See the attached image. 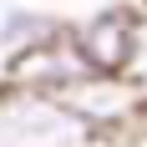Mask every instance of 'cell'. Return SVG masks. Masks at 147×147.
I'll return each instance as SVG.
<instances>
[{"mask_svg": "<svg viewBox=\"0 0 147 147\" xmlns=\"http://www.w3.org/2000/svg\"><path fill=\"white\" fill-rule=\"evenodd\" d=\"M0 147H107V137L66 96L0 81Z\"/></svg>", "mask_w": 147, "mask_h": 147, "instance_id": "obj_1", "label": "cell"}, {"mask_svg": "<svg viewBox=\"0 0 147 147\" xmlns=\"http://www.w3.org/2000/svg\"><path fill=\"white\" fill-rule=\"evenodd\" d=\"M81 76H91L86 56L76 51L71 30L61 26L56 36H46V41L26 46V51H15V56H5V81H15V86H30V91H66L71 81H81Z\"/></svg>", "mask_w": 147, "mask_h": 147, "instance_id": "obj_2", "label": "cell"}, {"mask_svg": "<svg viewBox=\"0 0 147 147\" xmlns=\"http://www.w3.org/2000/svg\"><path fill=\"white\" fill-rule=\"evenodd\" d=\"M66 30H71L76 51L86 56L91 71L127 76V61H132V46H137V5H107L86 20H66Z\"/></svg>", "mask_w": 147, "mask_h": 147, "instance_id": "obj_3", "label": "cell"}, {"mask_svg": "<svg viewBox=\"0 0 147 147\" xmlns=\"http://www.w3.org/2000/svg\"><path fill=\"white\" fill-rule=\"evenodd\" d=\"M61 26H66V20H61L56 10H41V5H5V15H0V51L15 56V51H26V46L56 36Z\"/></svg>", "mask_w": 147, "mask_h": 147, "instance_id": "obj_4", "label": "cell"}, {"mask_svg": "<svg viewBox=\"0 0 147 147\" xmlns=\"http://www.w3.org/2000/svg\"><path fill=\"white\" fill-rule=\"evenodd\" d=\"M127 76L147 91V10H137V46H132V61H127Z\"/></svg>", "mask_w": 147, "mask_h": 147, "instance_id": "obj_5", "label": "cell"}]
</instances>
